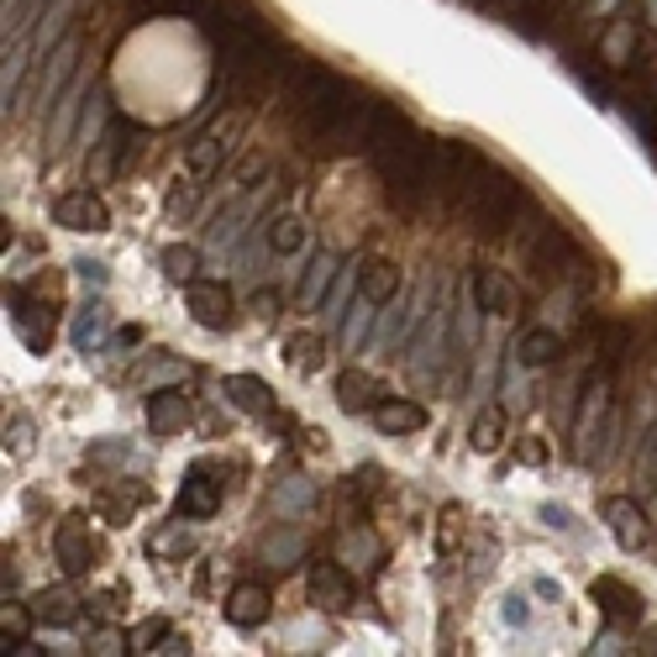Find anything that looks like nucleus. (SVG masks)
<instances>
[{
  "label": "nucleus",
  "instance_id": "nucleus-31",
  "mask_svg": "<svg viewBox=\"0 0 657 657\" xmlns=\"http://www.w3.org/2000/svg\"><path fill=\"white\" fill-rule=\"evenodd\" d=\"M505 426H511V421H505V411H499V405L478 411V416H474V447H478V453H499V442H505Z\"/></svg>",
  "mask_w": 657,
  "mask_h": 657
},
{
  "label": "nucleus",
  "instance_id": "nucleus-1",
  "mask_svg": "<svg viewBox=\"0 0 657 657\" xmlns=\"http://www.w3.org/2000/svg\"><path fill=\"white\" fill-rule=\"evenodd\" d=\"M195 17H200V27H205V38L221 48L226 69H232L242 84L284 80V63H290V53L269 38V27H263V21L237 17V11H226V6H216V0H200Z\"/></svg>",
  "mask_w": 657,
  "mask_h": 657
},
{
  "label": "nucleus",
  "instance_id": "nucleus-48",
  "mask_svg": "<svg viewBox=\"0 0 657 657\" xmlns=\"http://www.w3.org/2000/svg\"><path fill=\"white\" fill-rule=\"evenodd\" d=\"M153 653H163V657H184V653H190V641H184V637H174V631H163Z\"/></svg>",
  "mask_w": 657,
  "mask_h": 657
},
{
  "label": "nucleus",
  "instance_id": "nucleus-25",
  "mask_svg": "<svg viewBox=\"0 0 657 657\" xmlns=\"http://www.w3.org/2000/svg\"><path fill=\"white\" fill-rule=\"evenodd\" d=\"M378 384L368 374H358V368H347V374L337 378V405L347 411V416H358V411H374L378 405Z\"/></svg>",
  "mask_w": 657,
  "mask_h": 657
},
{
  "label": "nucleus",
  "instance_id": "nucleus-53",
  "mask_svg": "<svg viewBox=\"0 0 657 657\" xmlns=\"http://www.w3.org/2000/svg\"><path fill=\"white\" fill-rule=\"evenodd\" d=\"M542 516L553 520V526H574V520H568V511H558V505H547V511H542Z\"/></svg>",
  "mask_w": 657,
  "mask_h": 657
},
{
  "label": "nucleus",
  "instance_id": "nucleus-13",
  "mask_svg": "<svg viewBox=\"0 0 657 657\" xmlns=\"http://www.w3.org/2000/svg\"><path fill=\"white\" fill-rule=\"evenodd\" d=\"M311 595H316L326 610H347V605H353L347 563H316V568H311Z\"/></svg>",
  "mask_w": 657,
  "mask_h": 657
},
{
  "label": "nucleus",
  "instance_id": "nucleus-7",
  "mask_svg": "<svg viewBox=\"0 0 657 657\" xmlns=\"http://www.w3.org/2000/svg\"><path fill=\"white\" fill-rule=\"evenodd\" d=\"M53 553H59V563H63V574L69 578H80V574L95 568V542H90V532H84L80 516L59 520V532H53Z\"/></svg>",
  "mask_w": 657,
  "mask_h": 657
},
{
  "label": "nucleus",
  "instance_id": "nucleus-32",
  "mask_svg": "<svg viewBox=\"0 0 657 657\" xmlns=\"http://www.w3.org/2000/svg\"><path fill=\"white\" fill-rule=\"evenodd\" d=\"M284 358H290V368H300V374H316L321 368V337H311V332H295V337L284 342Z\"/></svg>",
  "mask_w": 657,
  "mask_h": 657
},
{
  "label": "nucleus",
  "instance_id": "nucleus-52",
  "mask_svg": "<svg viewBox=\"0 0 657 657\" xmlns=\"http://www.w3.org/2000/svg\"><path fill=\"white\" fill-rule=\"evenodd\" d=\"M274 311H280V305H274V295H269V290H259V316L269 321V316H274Z\"/></svg>",
  "mask_w": 657,
  "mask_h": 657
},
{
  "label": "nucleus",
  "instance_id": "nucleus-29",
  "mask_svg": "<svg viewBox=\"0 0 657 657\" xmlns=\"http://www.w3.org/2000/svg\"><path fill=\"white\" fill-rule=\"evenodd\" d=\"M80 105H84V84H74V90H63L59 95V117H53V127H48V142H53V148H63V142L74 138Z\"/></svg>",
  "mask_w": 657,
  "mask_h": 657
},
{
  "label": "nucleus",
  "instance_id": "nucleus-54",
  "mask_svg": "<svg viewBox=\"0 0 657 657\" xmlns=\"http://www.w3.org/2000/svg\"><path fill=\"white\" fill-rule=\"evenodd\" d=\"M641 17H647V27L657 32V0H641Z\"/></svg>",
  "mask_w": 657,
  "mask_h": 657
},
{
  "label": "nucleus",
  "instance_id": "nucleus-3",
  "mask_svg": "<svg viewBox=\"0 0 657 657\" xmlns=\"http://www.w3.org/2000/svg\"><path fill=\"white\" fill-rule=\"evenodd\" d=\"M516 211H520V184L511 180V174H499V169H489V180L478 184V195H474V205L463 211V216L474 221L484 237H499L511 221H516Z\"/></svg>",
  "mask_w": 657,
  "mask_h": 657
},
{
  "label": "nucleus",
  "instance_id": "nucleus-28",
  "mask_svg": "<svg viewBox=\"0 0 657 657\" xmlns=\"http://www.w3.org/2000/svg\"><path fill=\"white\" fill-rule=\"evenodd\" d=\"M463 537H468V520H463L458 505H447L437 516V558L442 563H453L463 553Z\"/></svg>",
  "mask_w": 657,
  "mask_h": 657
},
{
  "label": "nucleus",
  "instance_id": "nucleus-23",
  "mask_svg": "<svg viewBox=\"0 0 657 657\" xmlns=\"http://www.w3.org/2000/svg\"><path fill=\"white\" fill-rule=\"evenodd\" d=\"M226 148H232V142L221 138V132H211V127H205V132H200V138L190 142V153H184L190 174H195V180H211V174L221 169V159H226Z\"/></svg>",
  "mask_w": 657,
  "mask_h": 657
},
{
  "label": "nucleus",
  "instance_id": "nucleus-5",
  "mask_svg": "<svg viewBox=\"0 0 657 657\" xmlns=\"http://www.w3.org/2000/svg\"><path fill=\"white\" fill-rule=\"evenodd\" d=\"M532 263L542 280H589V259L578 253V242L563 226H542L532 242Z\"/></svg>",
  "mask_w": 657,
  "mask_h": 657
},
{
  "label": "nucleus",
  "instance_id": "nucleus-45",
  "mask_svg": "<svg viewBox=\"0 0 657 657\" xmlns=\"http://www.w3.org/2000/svg\"><path fill=\"white\" fill-rule=\"evenodd\" d=\"M153 553H190V537H184V532H159V537H153Z\"/></svg>",
  "mask_w": 657,
  "mask_h": 657
},
{
  "label": "nucleus",
  "instance_id": "nucleus-41",
  "mask_svg": "<svg viewBox=\"0 0 657 657\" xmlns=\"http://www.w3.org/2000/svg\"><path fill=\"white\" fill-rule=\"evenodd\" d=\"M100 332H105V305H90V311H84V321H80V332H74V337H80V347H90V342H95Z\"/></svg>",
  "mask_w": 657,
  "mask_h": 657
},
{
  "label": "nucleus",
  "instance_id": "nucleus-9",
  "mask_svg": "<svg viewBox=\"0 0 657 657\" xmlns=\"http://www.w3.org/2000/svg\"><path fill=\"white\" fill-rule=\"evenodd\" d=\"M605 520H610V532H616V542L626 547V553H641L647 547V511H641L631 495H616V499H605Z\"/></svg>",
  "mask_w": 657,
  "mask_h": 657
},
{
  "label": "nucleus",
  "instance_id": "nucleus-44",
  "mask_svg": "<svg viewBox=\"0 0 657 657\" xmlns=\"http://www.w3.org/2000/svg\"><path fill=\"white\" fill-rule=\"evenodd\" d=\"M516 458L520 463H532V468H542V463H547V442H537V437H526L516 447Z\"/></svg>",
  "mask_w": 657,
  "mask_h": 657
},
{
  "label": "nucleus",
  "instance_id": "nucleus-2",
  "mask_svg": "<svg viewBox=\"0 0 657 657\" xmlns=\"http://www.w3.org/2000/svg\"><path fill=\"white\" fill-rule=\"evenodd\" d=\"M368 159H374L384 190L411 211L421 200V190H426V180H432V148H426V138L400 117L395 105H378L374 138H368Z\"/></svg>",
  "mask_w": 657,
  "mask_h": 657
},
{
  "label": "nucleus",
  "instance_id": "nucleus-10",
  "mask_svg": "<svg viewBox=\"0 0 657 657\" xmlns=\"http://www.w3.org/2000/svg\"><path fill=\"white\" fill-rule=\"evenodd\" d=\"M599 59L610 69H631L641 59V27L631 17H616L605 32H599Z\"/></svg>",
  "mask_w": 657,
  "mask_h": 657
},
{
  "label": "nucleus",
  "instance_id": "nucleus-14",
  "mask_svg": "<svg viewBox=\"0 0 657 657\" xmlns=\"http://www.w3.org/2000/svg\"><path fill=\"white\" fill-rule=\"evenodd\" d=\"M269 610H274V599H269V589H263V584H237V589L226 595V620H232V626H242V631H247V626H263V620H269Z\"/></svg>",
  "mask_w": 657,
  "mask_h": 657
},
{
  "label": "nucleus",
  "instance_id": "nucleus-21",
  "mask_svg": "<svg viewBox=\"0 0 657 657\" xmlns=\"http://www.w3.org/2000/svg\"><path fill=\"white\" fill-rule=\"evenodd\" d=\"M358 295H368L374 305H395L400 295V269L390 259H368L358 274Z\"/></svg>",
  "mask_w": 657,
  "mask_h": 657
},
{
  "label": "nucleus",
  "instance_id": "nucleus-27",
  "mask_svg": "<svg viewBox=\"0 0 657 657\" xmlns=\"http://www.w3.org/2000/svg\"><path fill=\"white\" fill-rule=\"evenodd\" d=\"M520 363H532V368H547V363L563 358V337L558 332H547V326H532L526 337H520Z\"/></svg>",
  "mask_w": 657,
  "mask_h": 657
},
{
  "label": "nucleus",
  "instance_id": "nucleus-49",
  "mask_svg": "<svg viewBox=\"0 0 657 657\" xmlns=\"http://www.w3.org/2000/svg\"><path fill=\"white\" fill-rule=\"evenodd\" d=\"M263 174V159H242L237 163V174H232V184H253Z\"/></svg>",
  "mask_w": 657,
  "mask_h": 657
},
{
  "label": "nucleus",
  "instance_id": "nucleus-26",
  "mask_svg": "<svg viewBox=\"0 0 657 657\" xmlns=\"http://www.w3.org/2000/svg\"><path fill=\"white\" fill-rule=\"evenodd\" d=\"M48 321H53V305H38V300H21L17 305V332L32 353L48 347Z\"/></svg>",
  "mask_w": 657,
  "mask_h": 657
},
{
  "label": "nucleus",
  "instance_id": "nucleus-18",
  "mask_svg": "<svg viewBox=\"0 0 657 657\" xmlns=\"http://www.w3.org/2000/svg\"><path fill=\"white\" fill-rule=\"evenodd\" d=\"M374 426L384 437H411L426 426V411H421L416 400H378L374 405Z\"/></svg>",
  "mask_w": 657,
  "mask_h": 657
},
{
  "label": "nucleus",
  "instance_id": "nucleus-24",
  "mask_svg": "<svg viewBox=\"0 0 657 657\" xmlns=\"http://www.w3.org/2000/svg\"><path fill=\"white\" fill-rule=\"evenodd\" d=\"M32 616L42 626H74L80 620V599L69 595V589H38L32 595Z\"/></svg>",
  "mask_w": 657,
  "mask_h": 657
},
{
  "label": "nucleus",
  "instance_id": "nucleus-34",
  "mask_svg": "<svg viewBox=\"0 0 657 657\" xmlns=\"http://www.w3.org/2000/svg\"><path fill=\"white\" fill-rule=\"evenodd\" d=\"M269 247H274V253H300V247H305V226H300L295 216H274L269 221Z\"/></svg>",
  "mask_w": 657,
  "mask_h": 657
},
{
  "label": "nucleus",
  "instance_id": "nucleus-51",
  "mask_svg": "<svg viewBox=\"0 0 657 657\" xmlns=\"http://www.w3.org/2000/svg\"><path fill=\"white\" fill-rule=\"evenodd\" d=\"M117 342H121V347H138V342H142V326H121Z\"/></svg>",
  "mask_w": 657,
  "mask_h": 657
},
{
  "label": "nucleus",
  "instance_id": "nucleus-33",
  "mask_svg": "<svg viewBox=\"0 0 657 657\" xmlns=\"http://www.w3.org/2000/svg\"><path fill=\"white\" fill-rule=\"evenodd\" d=\"M368 326H374V300L358 295V305H353V316L342 321V347L353 353V347H363V337H368Z\"/></svg>",
  "mask_w": 657,
  "mask_h": 657
},
{
  "label": "nucleus",
  "instance_id": "nucleus-17",
  "mask_svg": "<svg viewBox=\"0 0 657 657\" xmlns=\"http://www.w3.org/2000/svg\"><path fill=\"white\" fill-rule=\"evenodd\" d=\"M221 511V484L205 474H190L180 484V516L184 520H211Z\"/></svg>",
  "mask_w": 657,
  "mask_h": 657
},
{
  "label": "nucleus",
  "instance_id": "nucleus-50",
  "mask_svg": "<svg viewBox=\"0 0 657 657\" xmlns=\"http://www.w3.org/2000/svg\"><path fill=\"white\" fill-rule=\"evenodd\" d=\"M505 620L520 626V620H526V599H505Z\"/></svg>",
  "mask_w": 657,
  "mask_h": 657
},
{
  "label": "nucleus",
  "instance_id": "nucleus-20",
  "mask_svg": "<svg viewBox=\"0 0 657 657\" xmlns=\"http://www.w3.org/2000/svg\"><path fill=\"white\" fill-rule=\"evenodd\" d=\"M80 69V38H63L59 48H53V63L42 69V80H38V95L42 100H59L63 95V84H69V74Z\"/></svg>",
  "mask_w": 657,
  "mask_h": 657
},
{
  "label": "nucleus",
  "instance_id": "nucleus-8",
  "mask_svg": "<svg viewBox=\"0 0 657 657\" xmlns=\"http://www.w3.org/2000/svg\"><path fill=\"white\" fill-rule=\"evenodd\" d=\"M53 221L69 226V232H105L111 211H105V200L90 195V190H69V195L53 200Z\"/></svg>",
  "mask_w": 657,
  "mask_h": 657
},
{
  "label": "nucleus",
  "instance_id": "nucleus-39",
  "mask_svg": "<svg viewBox=\"0 0 657 657\" xmlns=\"http://www.w3.org/2000/svg\"><path fill=\"white\" fill-rule=\"evenodd\" d=\"M163 274L190 284V274H195V247H163Z\"/></svg>",
  "mask_w": 657,
  "mask_h": 657
},
{
  "label": "nucleus",
  "instance_id": "nucleus-35",
  "mask_svg": "<svg viewBox=\"0 0 657 657\" xmlns=\"http://www.w3.org/2000/svg\"><path fill=\"white\" fill-rule=\"evenodd\" d=\"M127 138H132V127H127V121H111V132H105V148H100V159L90 163V169H95V174H111V169H117V159L127 153Z\"/></svg>",
  "mask_w": 657,
  "mask_h": 657
},
{
  "label": "nucleus",
  "instance_id": "nucleus-30",
  "mask_svg": "<svg viewBox=\"0 0 657 657\" xmlns=\"http://www.w3.org/2000/svg\"><path fill=\"white\" fill-rule=\"evenodd\" d=\"M311 505H316V484H311V478L290 474L274 484V511H290V516H295V511H311Z\"/></svg>",
  "mask_w": 657,
  "mask_h": 657
},
{
  "label": "nucleus",
  "instance_id": "nucleus-4",
  "mask_svg": "<svg viewBox=\"0 0 657 657\" xmlns=\"http://www.w3.org/2000/svg\"><path fill=\"white\" fill-rule=\"evenodd\" d=\"M610 426V374H595L584 384L578 395V411H574V458L578 463H595V437Z\"/></svg>",
  "mask_w": 657,
  "mask_h": 657
},
{
  "label": "nucleus",
  "instance_id": "nucleus-6",
  "mask_svg": "<svg viewBox=\"0 0 657 657\" xmlns=\"http://www.w3.org/2000/svg\"><path fill=\"white\" fill-rule=\"evenodd\" d=\"M184 305H190V316H195L205 332L232 326V295H226V284H216V280H190L184 284Z\"/></svg>",
  "mask_w": 657,
  "mask_h": 657
},
{
  "label": "nucleus",
  "instance_id": "nucleus-22",
  "mask_svg": "<svg viewBox=\"0 0 657 657\" xmlns=\"http://www.w3.org/2000/svg\"><path fill=\"white\" fill-rule=\"evenodd\" d=\"M259 553L269 568H295V563H305V537H300L295 526H280V532H263Z\"/></svg>",
  "mask_w": 657,
  "mask_h": 657
},
{
  "label": "nucleus",
  "instance_id": "nucleus-42",
  "mask_svg": "<svg viewBox=\"0 0 657 657\" xmlns=\"http://www.w3.org/2000/svg\"><path fill=\"white\" fill-rule=\"evenodd\" d=\"M637 474H647V484H657V432L641 437V458H637Z\"/></svg>",
  "mask_w": 657,
  "mask_h": 657
},
{
  "label": "nucleus",
  "instance_id": "nucleus-46",
  "mask_svg": "<svg viewBox=\"0 0 657 657\" xmlns=\"http://www.w3.org/2000/svg\"><path fill=\"white\" fill-rule=\"evenodd\" d=\"M190 205H195V184H184V190H174V195H169V216H184Z\"/></svg>",
  "mask_w": 657,
  "mask_h": 657
},
{
  "label": "nucleus",
  "instance_id": "nucleus-36",
  "mask_svg": "<svg viewBox=\"0 0 657 657\" xmlns=\"http://www.w3.org/2000/svg\"><path fill=\"white\" fill-rule=\"evenodd\" d=\"M342 558L353 563V568H374V563H378V542L368 537V532H347V537H342Z\"/></svg>",
  "mask_w": 657,
  "mask_h": 657
},
{
  "label": "nucleus",
  "instance_id": "nucleus-47",
  "mask_svg": "<svg viewBox=\"0 0 657 657\" xmlns=\"http://www.w3.org/2000/svg\"><path fill=\"white\" fill-rule=\"evenodd\" d=\"M342 305H347V280H337V284H332V295H326V316H332V321H342Z\"/></svg>",
  "mask_w": 657,
  "mask_h": 657
},
{
  "label": "nucleus",
  "instance_id": "nucleus-37",
  "mask_svg": "<svg viewBox=\"0 0 657 657\" xmlns=\"http://www.w3.org/2000/svg\"><path fill=\"white\" fill-rule=\"evenodd\" d=\"M90 653L95 657H121V653H132V637L117 631V626H100L95 637H90Z\"/></svg>",
  "mask_w": 657,
  "mask_h": 657
},
{
  "label": "nucleus",
  "instance_id": "nucleus-40",
  "mask_svg": "<svg viewBox=\"0 0 657 657\" xmlns=\"http://www.w3.org/2000/svg\"><path fill=\"white\" fill-rule=\"evenodd\" d=\"M27 63H32V59H27L21 48H17V53L6 48V74H0V90H6V111H11V95H17V84H21V74H27Z\"/></svg>",
  "mask_w": 657,
  "mask_h": 657
},
{
  "label": "nucleus",
  "instance_id": "nucleus-12",
  "mask_svg": "<svg viewBox=\"0 0 657 657\" xmlns=\"http://www.w3.org/2000/svg\"><path fill=\"white\" fill-rule=\"evenodd\" d=\"M342 280V259L332 253V247H321L316 259H311V269H305V280H300V311H316L321 300L332 295V284Z\"/></svg>",
  "mask_w": 657,
  "mask_h": 657
},
{
  "label": "nucleus",
  "instance_id": "nucleus-11",
  "mask_svg": "<svg viewBox=\"0 0 657 657\" xmlns=\"http://www.w3.org/2000/svg\"><path fill=\"white\" fill-rule=\"evenodd\" d=\"M474 300H478V311H489V316H516L520 311L516 280H505L499 269H478L474 274Z\"/></svg>",
  "mask_w": 657,
  "mask_h": 657
},
{
  "label": "nucleus",
  "instance_id": "nucleus-38",
  "mask_svg": "<svg viewBox=\"0 0 657 657\" xmlns=\"http://www.w3.org/2000/svg\"><path fill=\"white\" fill-rule=\"evenodd\" d=\"M32 610H21V605H6V610H0V631H6V647H11V641H27V626H32Z\"/></svg>",
  "mask_w": 657,
  "mask_h": 657
},
{
  "label": "nucleus",
  "instance_id": "nucleus-43",
  "mask_svg": "<svg viewBox=\"0 0 657 657\" xmlns=\"http://www.w3.org/2000/svg\"><path fill=\"white\" fill-rule=\"evenodd\" d=\"M169 631L163 620H148V626H138V637H132V653H153L159 647V637Z\"/></svg>",
  "mask_w": 657,
  "mask_h": 657
},
{
  "label": "nucleus",
  "instance_id": "nucleus-15",
  "mask_svg": "<svg viewBox=\"0 0 657 657\" xmlns=\"http://www.w3.org/2000/svg\"><path fill=\"white\" fill-rule=\"evenodd\" d=\"M221 390H226V400L237 405L242 416H274V390L259 374H232Z\"/></svg>",
  "mask_w": 657,
  "mask_h": 657
},
{
  "label": "nucleus",
  "instance_id": "nucleus-19",
  "mask_svg": "<svg viewBox=\"0 0 657 657\" xmlns=\"http://www.w3.org/2000/svg\"><path fill=\"white\" fill-rule=\"evenodd\" d=\"M589 595H595V605L610 620H641V595H637V589H626L620 578H595V589H589Z\"/></svg>",
  "mask_w": 657,
  "mask_h": 657
},
{
  "label": "nucleus",
  "instance_id": "nucleus-16",
  "mask_svg": "<svg viewBox=\"0 0 657 657\" xmlns=\"http://www.w3.org/2000/svg\"><path fill=\"white\" fill-rule=\"evenodd\" d=\"M148 426H153V437H180L190 426V400L180 390H159L153 405H148Z\"/></svg>",
  "mask_w": 657,
  "mask_h": 657
}]
</instances>
